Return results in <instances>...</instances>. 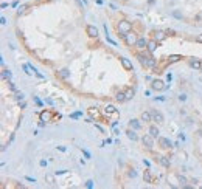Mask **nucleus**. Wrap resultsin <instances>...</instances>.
<instances>
[{
  "label": "nucleus",
  "instance_id": "18",
  "mask_svg": "<svg viewBox=\"0 0 202 189\" xmlns=\"http://www.w3.org/2000/svg\"><path fill=\"white\" fill-rule=\"evenodd\" d=\"M140 120L145 121V122H151L152 121V113L151 112H143L142 116H140Z\"/></svg>",
  "mask_w": 202,
  "mask_h": 189
},
{
  "label": "nucleus",
  "instance_id": "22",
  "mask_svg": "<svg viewBox=\"0 0 202 189\" xmlns=\"http://www.w3.org/2000/svg\"><path fill=\"white\" fill-rule=\"evenodd\" d=\"M115 99H117L118 102H125V101H126V94H125V92L117 93V94H115Z\"/></svg>",
  "mask_w": 202,
  "mask_h": 189
},
{
  "label": "nucleus",
  "instance_id": "39",
  "mask_svg": "<svg viewBox=\"0 0 202 189\" xmlns=\"http://www.w3.org/2000/svg\"><path fill=\"white\" fill-rule=\"evenodd\" d=\"M27 180H28V182H31V183H36V180L31 178V177H27Z\"/></svg>",
  "mask_w": 202,
  "mask_h": 189
},
{
  "label": "nucleus",
  "instance_id": "17",
  "mask_svg": "<svg viewBox=\"0 0 202 189\" xmlns=\"http://www.w3.org/2000/svg\"><path fill=\"white\" fill-rule=\"evenodd\" d=\"M148 133H149L151 137H154V138H159V133H160V130H159L155 126H151L149 129H148Z\"/></svg>",
  "mask_w": 202,
  "mask_h": 189
},
{
  "label": "nucleus",
  "instance_id": "15",
  "mask_svg": "<svg viewBox=\"0 0 202 189\" xmlns=\"http://www.w3.org/2000/svg\"><path fill=\"white\" fill-rule=\"evenodd\" d=\"M121 61V65L125 67V70H132V62H131L129 59H126V57H120Z\"/></svg>",
  "mask_w": 202,
  "mask_h": 189
},
{
  "label": "nucleus",
  "instance_id": "32",
  "mask_svg": "<svg viewBox=\"0 0 202 189\" xmlns=\"http://www.w3.org/2000/svg\"><path fill=\"white\" fill-rule=\"evenodd\" d=\"M45 180H47L48 183H51V184L55 183V178H53V175H45Z\"/></svg>",
  "mask_w": 202,
  "mask_h": 189
},
{
  "label": "nucleus",
  "instance_id": "24",
  "mask_svg": "<svg viewBox=\"0 0 202 189\" xmlns=\"http://www.w3.org/2000/svg\"><path fill=\"white\" fill-rule=\"evenodd\" d=\"M180 59H182V56H179V54H171L170 57H168V62H179Z\"/></svg>",
  "mask_w": 202,
  "mask_h": 189
},
{
  "label": "nucleus",
  "instance_id": "31",
  "mask_svg": "<svg viewBox=\"0 0 202 189\" xmlns=\"http://www.w3.org/2000/svg\"><path fill=\"white\" fill-rule=\"evenodd\" d=\"M127 177H129V178H135V177H137V172H135V169H129V172H127Z\"/></svg>",
  "mask_w": 202,
  "mask_h": 189
},
{
  "label": "nucleus",
  "instance_id": "2",
  "mask_svg": "<svg viewBox=\"0 0 202 189\" xmlns=\"http://www.w3.org/2000/svg\"><path fill=\"white\" fill-rule=\"evenodd\" d=\"M123 37H125V42H126L127 45H131V47H132V45H135V44H137V39H138V36L135 34L134 31H129V33H126V34L123 36Z\"/></svg>",
  "mask_w": 202,
  "mask_h": 189
},
{
  "label": "nucleus",
  "instance_id": "33",
  "mask_svg": "<svg viewBox=\"0 0 202 189\" xmlns=\"http://www.w3.org/2000/svg\"><path fill=\"white\" fill-rule=\"evenodd\" d=\"M86 188H87V189L93 188V182H92V180H87V182H86Z\"/></svg>",
  "mask_w": 202,
  "mask_h": 189
},
{
  "label": "nucleus",
  "instance_id": "16",
  "mask_svg": "<svg viewBox=\"0 0 202 189\" xmlns=\"http://www.w3.org/2000/svg\"><path fill=\"white\" fill-rule=\"evenodd\" d=\"M104 113H106V115H110V113H115V115H117V113H118V110L115 109V105L108 104V105L104 107Z\"/></svg>",
  "mask_w": 202,
  "mask_h": 189
},
{
  "label": "nucleus",
  "instance_id": "8",
  "mask_svg": "<svg viewBox=\"0 0 202 189\" xmlns=\"http://www.w3.org/2000/svg\"><path fill=\"white\" fill-rule=\"evenodd\" d=\"M165 39H166V33H165V31H160V30L154 31V40H157V42H163Z\"/></svg>",
  "mask_w": 202,
  "mask_h": 189
},
{
  "label": "nucleus",
  "instance_id": "12",
  "mask_svg": "<svg viewBox=\"0 0 202 189\" xmlns=\"http://www.w3.org/2000/svg\"><path fill=\"white\" fill-rule=\"evenodd\" d=\"M86 31H87V34L90 36V37H97L98 36V30H97V27H93V25H89L87 28H86Z\"/></svg>",
  "mask_w": 202,
  "mask_h": 189
},
{
  "label": "nucleus",
  "instance_id": "3",
  "mask_svg": "<svg viewBox=\"0 0 202 189\" xmlns=\"http://www.w3.org/2000/svg\"><path fill=\"white\" fill-rule=\"evenodd\" d=\"M142 143H143V146H145L148 150H152V147H154V137H151L149 133H148V135H143Z\"/></svg>",
  "mask_w": 202,
  "mask_h": 189
},
{
  "label": "nucleus",
  "instance_id": "19",
  "mask_svg": "<svg viewBox=\"0 0 202 189\" xmlns=\"http://www.w3.org/2000/svg\"><path fill=\"white\" fill-rule=\"evenodd\" d=\"M157 161L162 164L163 167H170V160H168L166 157H163V155H160V157H157Z\"/></svg>",
  "mask_w": 202,
  "mask_h": 189
},
{
  "label": "nucleus",
  "instance_id": "41",
  "mask_svg": "<svg viewBox=\"0 0 202 189\" xmlns=\"http://www.w3.org/2000/svg\"><path fill=\"white\" fill-rule=\"evenodd\" d=\"M40 166H42V167L47 166V161H45V160H42V161H40Z\"/></svg>",
  "mask_w": 202,
  "mask_h": 189
},
{
  "label": "nucleus",
  "instance_id": "30",
  "mask_svg": "<svg viewBox=\"0 0 202 189\" xmlns=\"http://www.w3.org/2000/svg\"><path fill=\"white\" fill-rule=\"evenodd\" d=\"M8 87H10L11 92H17V87H16V84H14V82H11L10 79H8Z\"/></svg>",
  "mask_w": 202,
  "mask_h": 189
},
{
  "label": "nucleus",
  "instance_id": "37",
  "mask_svg": "<svg viewBox=\"0 0 202 189\" xmlns=\"http://www.w3.org/2000/svg\"><path fill=\"white\" fill-rule=\"evenodd\" d=\"M82 154H84V157H86V158H90V154H89V152L86 150V149H82Z\"/></svg>",
  "mask_w": 202,
  "mask_h": 189
},
{
  "label": "nucleus",
  "instance_id": "36",
  "mask_svg": "<svg viewBox=\"0 0 202 189\" xmlns=\"http://www.w3.org/2000/svg\"><path fill=\"white\" fill-rule=\"evenodd\" d=\"M179 99H180V101H187V94H184V93L179 94Z\"/></svg>",
  "mask_w": 202,
  "mask_h": 189
},
{
  "label": "nucleus",
  "instance_id": "21",
  "mask_svg": "<svg viewBox=\"0 0 202 189\" xmlns=\"http://www.w3.org/2000/svg\"><path fill=\"white\" fill-rule=\"evenodd\" d=\"M58 75L62 78V79H67V78H70V71L67 68H64V70H61V71H58Z\"/></svg>",
  "mask_w": 202,
  "mask_h": 189
},
{
  "label": "nucleus",
  "instance_id": "9",
  "mask_svg": "<svg viewBox=\"0 0 202 189\" xmlns=\"http://www.w3.org/2000/svg\"><path fill=\"white\" fill-rule=\"evenodd\" d=\"M188 64H190V67L194 68V70H201L202 68V61H199V59H190Z\"/></svg>",
  "mask_w": 202,
  "mask_h": 189
},
{
  "label": "nucleus",
  "instance_id": "28",
  "mask_svg": "<svg viewBox=\"0 0 202 189\" xmlns=\"http://www.w3.org/2000/svg\"><path fill=\"white\" fill-rule=\"evenodd\" d=\"M27 8H28V5H20L19 8H17V16H20V14H23L27 11Z\"/></svg>",
  "mask_w": 202,
  "mask_h": 189
},
{
  "label": "nucleus",
  "instance_id": "4",
  "mask_svg": "<svg viewBox=\"0 0 202 189\" xmlns=\"http://www.w3.org/2000/svg\"><path fill=\"white\" fill-rule=\"evenodd\" d=\"M165 87H166V84H165L163 81H160V79H154L152 84H151V88L155 90V92H162V90H165Z\"/></svg>",
  "mask_w": 202,
  "mask_h": 189
},
{
  "label": "nucleus",
  "instance_id": "40",
  "mask_svg": "<svg viewBox=\"0 0 202 189\" xmlns=\"http://www.w3.org/2000/svg\"><path fill=\"white\" fill-rule=\"evenodd\" d=\"M0 22H2V25H5V23H6V19L2 17V19H0Z\"/></svg>",
  "mask_w": 202,
  "mask_h": 189
},
{
  "label": "nucleus",
  "instance_id": "7",
  "mask_svg": "<svg viewBox=\"0 0 202 189\" xmlns=\"http://www.w3.org/2000/svg\"><path fill=\"white\" fill-rule=\"evenodd\" d=\"M152 121L154 122H157V124H162V122L165 121V118H163V115L159 112V110H152Z\"/></svg>",
  "mask_w": 202,
  "mask_h": 189
},
{
  "label": "nucleus",
  "instance_id": "38",
  "mask_svg": "<svg viewBox=\"0 0 202 189\" xmlns=\"http://www.w3.org/2000/svg\"><path fill=\"white\" fill-rule=\"evenodd\" d=\"M95 127H97V129H98V130H100V132H104V129H103V127H101V126H98V124H95Z\"/></svg>",
  "mask_w": 202,
  "mask_h": 189
},
{
  "label": "nucleus",
  "instance_id": "35",
  "mask_svg": "<svg viewBox=\"0 0 202 189\" xmlns=\"http://www.w3.org/2000/svg\"><path fill=\"white\" fill-rule=\"evenodd\" d=\"M81 115H82L81 112H76V113H73V115H70V116H72V118H73V120H76V118H79V116H81Z\"/></svg>",
  "mask_w": 202,
  "mask_h": 189
},
{
  "label": "nucleus",
  "instance_id": "27",
  "mask_svg": "<svg viewBox=\"0 0 202 189\" xmlns=\"http://www.w3.org/2000/svg\"><path fill=\"white\" fill-rule=\"evenodd\" d=\"M2 78H3V79H11V71H10V70H3V71H2Z\"/></svg>",
  "mask_w": 202,
  "mask_h": 189
},
{
  "label": "nucleus",
  "instance_id": "14",
  "mask_svg": "<svg viewBox=\"0 0 202 189\" xmlns=\"http://www.w3.org/2000/svg\"><path fill=\"white\" fill-rule=\"evenodd\" d=\"M142 120H131L129 121V127L131 129H135V130H140L142 129V122H140Z\"/></svg>",
  "mask_w": 202,
  "mask_h": 189
},
{
  "label": "nucleus",
  "instance_id": "1",
  "mask_svg": "<svg viewBox=\"0 0 202 189\" xmlns=\"http://www.w3.org/2000/svg\"><path fill=\"white\" fill-rule=\"evenodd\" d=\"M117 30H118V33H120L121 36H125L126 33L132 31V23H131L129 20H120L118 25H117Z\"/></svg>",
  "mask_w": 202,
  "mask_h": 189
},
{
  "label": "nucleus",
  "instance_id": "23",
  "mask_svg": "<svg viewBox=\"0 0 202 189\" xmlns=\"http://www.w3.org/2000/svg\"><path fill=\"white\" fill-rule=\"evenodd\" d=\"M125 94H126V101L132 99V98H134V90L132 88H126L125 90Z\"/></svg>",
  "mask_w": 202,
  "mask_h": 189
},
{
  "label": "nucleus",
  "instance_id": "5",
  "mask_svg": "<svg viewBox=\"0 0 202 189\" xmlns=\"http://www.w3.org/2000/svg\"><path fill=\"white\" fill-rule=\"evenodd\" d=\"M159 144L162 149H170V147L173 146L171 139L170 138H165V137H159Z\"/></svg>",
  "mask_w": 202,
  "mask_h": 189
},
{
  "label": "nucleus",
  "instance_id": "13",
  "mask_svg": "<svg viewBox=\"0 0 202 189\" xmlns=\"http://www.w3.org/2000/svg\"><path fill=\"white\" fill-rule=\"evenodd\" d=\"M157 47H159L157 40H149V42H148V48H146V50L149 53H154L155 50H157Z\"/></svg>",
  "mask_w": 202,
  "mask_h": 189
},
{
  "label": "nucleus",
  "instance_id": "43",
  "mask_svg": "<svg viewBox=\"0 0 202 189\" xmlns=\"http://www.w3.org/2000/svg\"><path fill=\"white\" fill-rule=\"evenodd\" d=\"M201 71H202V68H201Z\"/></svg>",
  "mask_w": 202,
  "mask_h": 189
},
{
  "label": "nucleus",
  "instance_id": "29",
  "mask_svg": "<svg viewBox=\"0 0 202 189\" xmlns=\"http://www.w3.org/2000/svg\"><path fill=\"white\" fill-rule=\"evenodd\" d=\"M173 16H174L176 19H179V20H182V19H184V16H182V13H180L179 10H174V11H173Z\"/></svg>",
  "mask_w": 202,
  "mask_h": 189
},
{
  "label": "nucleus",
  "instance_id": "11",
  "mask_svg": "<svg viewBox=\"0 0 202 189\" xmlns=\"http://www.w3.org/2000/svg\"><path fill=\"white\" fill-rule=\"evenodd\" d=\"M126 135H127V138H129V139H132V141H137V139H138L137 130H135V129H131V127H129V130L126 132Z\"/></svg>",
  "mask_w": 202,
  "mask_h": 189
},
{
  "label": "nucleus",
  "instance_id": "25",
  "mask_svg": "<svg viewBox=\"0 0 202 189\" xmlns=\"http://www.w3.org/2000/svg\"><path fill=\"white\" fill-rule=\"evenodd\" d=\"M177 180H179V183L182 184V186H187V183H188V180H187V177H184V175H177Z\"/></svg>",
  "mask_w": 202,
  "mask_h": 189
},
{
  "label": "nucleus",
  "instance_id": "20",
  "mask_svg": "<svg viewBox=\"0 0 202 189\" xmlns=\"http://www.w3.org/2000/svg\"><path fill=\"white\" fill-rule=\"evenodd\" d=\"M143 180H145L146 183H152V182H154V178H152V174H151V171H145V174H143Z\"/></svg>",
  "mask_w": 202,
  "mask_h": 189
},
{
  "label": "nucleus",
  "instance_id": "42",
  "mask_svg": "<svg viewBox=\"0 0 202 189\" xmlns=\"http://www.w3.org/2000/svg\"><path fill=\"white\" fill-rule=\"evenodd\" d=\"M166 78H168V81H171V79H173V75H171V73H168Z\"/></svg>",
  "mask_w": 202,
  "mask_h": 189
},
{
  "label": "nucleus",
  "instance_id": "26",
  "mask_svg": "<svg viewBox=\"0 0 202 189\" xmlns=\"http://www.w3.org/2000/svg\"><path fill=\"white\" fill-rule=\"evenodd\" d=\"M14 98L20 102V101H23V98H25V96H23L22 92H19V90H17V92H14Z\"/></svg>",
  "mask_w": 202,
  "mask_h": 189
},
{
  "label": "nucleus",
  "instance_id": "34",
  "mask_svg": "<svg viewBox=\"0 0 202 189\" xmlns=\"http://www.w3.org/2000/svg\"><path fill=\"white\" fill-rule=\"evenodd\" d=\"M106 40H108L109 44H112V45H117V42H115L114 39H110V37H109V34H106Z\"/></svg>",
  "mask_w": 202,
  "mask_h": 189
},
{
  "label": "nucleus",
  "instance_id": "6",
  "mask_svg": "<svg viewBox=\"0 0 202 189\" xmlns=\"http://www.w3.org/2000/svg\"><path fill=\"white\" fill-rule=\"evenodd\" d=\"M148 42H149V40H148L145 36H142V37L137 39V44H135V47L140 48V50H146V48H148Z\"/></svg>",
  "mask_w": 202,
  "mask_h": 189
},
{
  "label": "nucleus",
  "instance_id": "10",
  "mask_svg": "<svg viewBox=\"0 0 202 189\" xmlns=\"http://www.w3.org/2000/svg\"><path fill=\"white\" fill-rule=\"evenodd\" d=\"M40 121H51V118H53V113L51 112H48V110H44V112H40Z\"/></svg>",
  "mask_w": 202,
  "mask_h": 189
}]
</instances>
